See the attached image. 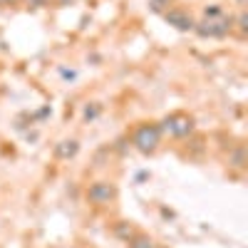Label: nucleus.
I'll return each mask as SVG.
<instances>
[{
	"mask_svg": "<svg viewBox=\"0 0 248 248\" xmlns=\"http://www.w3.org/2000/svg\"><path fill=\"white\" fill-rule=\"evenodd\" d=\"M161 129H159V124L154 122H141L139 127L132 132L129 141H132V147L139 152V154H154L159 149V144H161Z\"/></svg>",
	"mask_w": 248,
	"mask_h": 248,
	"instance_id": "f257e3e1",
	"label": "nucleus"
},
{
	"mask_svg": "<svg viewBox=\"0 0 248 248\" xmlns=\"http://www.w3.org/2000/svg\"><path fill=\"white\" fill-rule=\"evenodd\" d=\"M159 129H161V134H169L174 139H189L196 132V122H194V117L184 114V112H171L159 122Z\"/></svg>",
	"mask_w": 248,
	"mask_h": 248,
	"instance_id": "f03ea898",
	"label": "nucleus"
},
{
	"mask_svg": "<svg viewBox=\"0 0 248 248\" xmlns=\"http://www.w3.org/2000/svg\"><path fill=\"white\" fill-rule=\"evenodd\" d=\"M87 201L92 206H97V209H107V206H112L119 196V189L112 184V181H105V179H99V181H92L87 186V191H85Z\"/></svg>",
	"mask_w": 248,
	"mask_h": 248,
	"instance_id": "7ed1b4c3",
	"label": "nucleus"
},
{
	"mask_svg": "<svg viewBox=\"0 0 248 248\" xmlns=\"http://www.w3.org/2000/svg\"><path fill=\"white\" fill-rule=\"evenodd\" d=\"M194 32L199 37H226L233 32V15H221L216 20H201L194 25Z\"/></svg>",
	"mask_w": 248,
	"mask_h": 248,
	"instance_id": "20e7f679",
	"label": "nucleus"
},
{
	"mask_svg": "<svg viewBox=\"0 0 248 248\" xmlns=\"http://www.w3.org/2000/svg\"><path fill=\"white\" fill-rule=\"evenodd\" d=\"M164 20H167V25H171L179 32H194V25H196L191 13L184 10V8H169L167 13H164Z\"/></svg>",
	"mask_w": 248,
	"mask_h": 248,
	"instance_id": "39448f33",
	"label": "nucleus"
},
{
	"mask_svg": "<svg viewBox=\"0 0 248 248\" xmlns=\"http://www.w3.org/2000/svg\"><path fill=\"white\" fill-rule=\"evenodd\" d=\"M79 154V141L77 139H62L55 144V149H52V156L57 161H70Z\"/></svg>",
	"mask_w": 248,
	"mask_h": 248,
	"instance_id": "423d86ee",
	"label": "nucleus"
},
{
	"mask_svg": "<svg viewBox=\"0 0 248 248\" xmlns=\"http://www.w3.org/2000/svg\"><path fill=\"white\" fill-rule=\"evenodd\" d=\"M226 164H229V169H236V171H246L248 169V152H246L243 144H236V147L229 149Z\"/></svg>",
	"mask_w": 248,
	"mask_h": 248,
	"instance_id": "0eeeda50",
	"label": "nucleus"
},
{
	"mask_svg": "<svg viewBox=\"0 0 248 248\" xmlns=\"http://www.w3.org/2000/svg\"><path fill=\"white\" fill-rule=\"evenodd\" d=\"M112 233H114V238H119V241H124V243H129L139 231H137V226H134L132 221H117V223L112 226Z\"/></svg>",
	"mask_w": 248,
	"mask_h": 248,
	"instance_id": "6e6552de",
	"label": "nucleus"
},
{
	"mask_svg": "<svg viewBox=\"0 0 248 248\" xmlns=\"http://www.w3.org/2000/svg\"><path fill=\"white\" fill-rule=\"evenodd\" d=\"M127 246H129V248H159L156 241H154L152 236H147V233H137Z\"/></svg>",
	"mask_w": 248,
	"mask_h": 248,
	"instance_id": "1a4fd4ad",
	"label": "nucleus"
},
{
	"mask_svg": "<svg viewBox=\"0 0 248 248\" xmlns=\"http://www.w3.org/2000/svg\"><path fill=\"white\" fill-rule=\"evenodd\" d=\"M169 8H174V0H149V10L152 13H167Z\"/></svg>",
	"mask_w": 248,
	"mask_h": 248,
	"instance_id": "9d476101",
	"label": "nucleus"
},
{
	"mask_svg": "<svg viewBox=\"0 0 248 248\" xmlns=\"http://www.w3.org/2000/svg\"><path fill=\"white\" fill-rule=\"evenodd\" d=\"M99 114H102V105H99V102H90V105L85 107V114H82V117H85V122H94Z\"/></svg>",
	"mask_w": 248,
	"mask_h": 248,
	"instance_id": "9b49d317",
	"label": "nucleus"
},
{
	"mask_svg": "<svg viewBox=\"0 0 248 248\" xmlns=\"http://www.w3.org/2000/svg\"><path fill=\"white\" fill-rule=\"evenodd\" d=\"M233 25H238L241 37H246V35H248V13H246V10H241V13L233 17Z\"/></svg>",
	"mask_w": 248,
	"mask_h": 248,
	"instance_id": "f8f14e48",
	"label": "nucleus"
},
{
	"mask_svg": "<svg viewBox=\"0 0 248 248\" xmlns=\"http://www.w3.org/2000/svg\"><path fill=\"white\" fill-rule=\"evenodd\" d=\"M223 15V8L221 5H206L203 8V20H216Z\"/></svg>",
	"mask_w": 248,
	"mask_h": 248,
	"instance_id": "ddd939ff",
	"label": "nucleus"
},
{
	"mask_svg": "<svg viewBox=\"0 0 248 248\" xmlns=\"http://www.w3.org/2000/svg\"><path fill=\"white\" fill-rule=\"evenodd\" d=\"M129 147H132V141H129V137H122V139H117V141L112 144L109 149H112V152H117V154H124V152H127Z\"/></svg>",
	"mask_w": 248,
	"mask_h": 248,
	"instance_id": "4468645a",
	"label": "nucleus"
},
{
	"mask_svg": "<svg viewBox=\"0 0 248 248\" xmlns=\"http://www.w3.org/2000/svg\"><path fill=\"white\" fill-rule=\"evenodd\" d=\"M20 3H23L28 10H32V13H35V10L47 8V5H50V0H20Z\"/></svg>",
	"mask_w": 248,
	"mask_h": 248,
	"instance_id": "2eb2a0df",
	"label": "nucleus"
},
{
	"mask_svg": "<svg viewBox=\"0 0 248 248\" xmlns=\"http://www.w3.org/2000/svg\"><path fill=\"white\" fill-rule=\"evenodd\" d=\"M57 72H60V77L65 79V82H75L77 79V70H72V67H57Z\"/></svg>",
	"mask_w": 248,
	"mask_h": 248,
	"instance_id": "dca6fc26",
	"label": "nucleus"
},
{
	"mask_svg": "<svg viewBox=\"0 0 248 248\" xmlns=\"http://www.w3.org/2000/svg\"><path fill=\"white\" fill-rule=\"evenodd\" d=\"M159 211H161V216H164V218H174V216H176V214H174L171 209H167V206H161Z\"/></svg>",
	"mask_w": 248,
	"mask_h": 248,
	"instance_id": "f3484780",
	"label": "nucleus"
},
{
	"mask_svg": "<svg viewBox=\"0 0 248 248\" xmlns=\"http://www.w3.org/2000/svg\"><path fill=\"white\" fill-rule=\"evenodd\" d=\"M72 3H75V0H55V5H57V8H70Z\"/></svg>",
	"mask_w": 248,
	"mask_h": 248,
	"instance_id": "a211bd4d",
	"label": "nucleus"
},
{
	"mask_svg": "<svg viewBox=\"0 0 248 248\" xmlns=\"http://www.w3.org/2000/svg\"><path fill=\"white\" fill-rule=\"evenodd\" d=\"M50 112H52V109H50V107H43V109H40V112H37V117H47V114H50Z\"/></svg>",
	"mask_w": 248,
	"mask_h": 248,
	"instance_id": "6ab92c4d",
	"label": "nucleus"
},
{
	"mask_svg": "<svg viewBox=\"0 0 248 248\" xmlns=\"http://www.w3.org/2000/svg\"><path fill=\"white\" fill-rule=\"evenodd\" d=\"M144 179H149V171H139L137 174V181H144Z\"/></svg>",
	"mask_w": 248,
	"mask_h": 248,
	"instance_id": "aec40b11",
	"label": "nucleus"
},
{
	"mask_svg": "<svg viewBox=\"0 0 248 248\" xmlns=\"http://www.w3.org/2000/svg\"><path fill=\"white\" fill-rule=\"evenodd\" d=\"M13 5V0H0V8H10Z\"/></svg>",
	"mask_w": 248,
	"mask_h": 248,
	"instance_id": "412c9836",
	"label": "nucleus"
}]
</instances>
